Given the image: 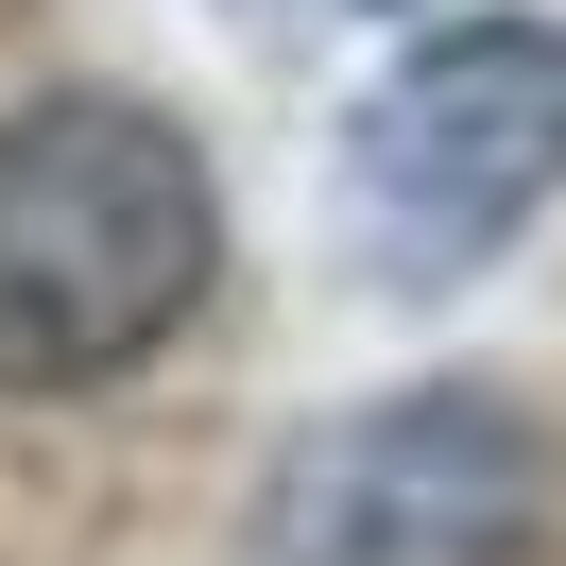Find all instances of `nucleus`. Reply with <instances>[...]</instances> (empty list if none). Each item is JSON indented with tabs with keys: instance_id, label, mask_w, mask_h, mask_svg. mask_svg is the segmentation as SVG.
Here are the masks:
<instances>
[{
	"instance_id": "nucleus-1",
	"label": "nucleus",
	"mask_w": 566,
	"mask_h": 566,
	"mask_svg": "<svg viewBox=\"0 0 566 566\" xmlns=\"http://www.w3.org/2000/svg\"><path fill=\"white\" fill-rule=\"evenodd\" d=\"M223 189L189 120L120 86H52L0 120V395H104L207 310Z\"/></svg>"
},
{
	"instance_id": "nucleus-2",
	"label": "nucleus",
	"mask_w": 566,
	"mask_h": 566,
	"mask_svg": "<svg viewBox=\"0 0 566 566\" xmlns=\"http://www.w3.org/2000/svg\"><path fill=\"white\" fill-rule=\"evenodd\" d=\"M566 189V18H429L344 120V223L395 292H447Z\"/></svg>"
},
{
	"instance_id": "nucleus-3",
	"label": "nucleus",
	"mask_w": 566,
	"mask_h": 566,
	"mask_svg": "<svg viewBox=\"0 0 566 566\" xmlns=\"http://www.w3.org/2000/svg\"><path fill=\"white\" fill-rule=\"evenodd\" d=\"M532 532V429L515 395L429 378V395H360L344 429H310L258 515V566H515Z\"/></svg>"
}]
</instances>
